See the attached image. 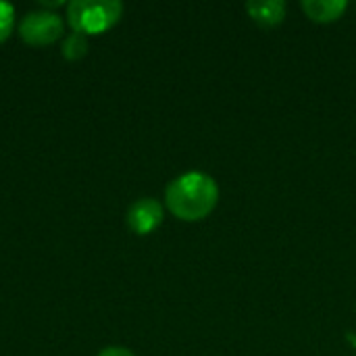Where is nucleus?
I'll return each instance as SVG.
<instances>
[{"instance_id":"nucleus-7","label":"nucleus","mask_w":356,"mask_h":356,"mask_svg":"<svg viewBox=\"0 0 356 356\" xmlns=\"http://www.w3.org/2000/svg\"><path fill=\"white\" fill-rule=\"evenodd\" d=\"M88 52V38L81 33H69L63 42V56L67 60H79Z\"/></svg>"},{"instance_id":"nucleus-6","label":"nucleus","mask_w":356,"mask_h":356,"mask_svg":"<svg viewBox=\"0 0 356 356\" xmlns=\"http://www.w3.org/2000/svg\"><path fill=\"white\" fill-rule=\"evenodd\" d=\"M302 10L317 23H330L344 15L348 2L346 0H302Z\"/></svg>"},{"instance_id":"nucleus-3","label":"nucleus","mask_w":356,"mask_h":356,"mask_svg":"<svg viewBox=\"0 0 356 356\" xmlns=\"http://www.w3.org/2000/svg\"><path fill=\"white\" fill-rule=\"evenodd\" d=\"M19 35L29 46H48L63 35V19L50 10L27 13L19 23Z\"/></svg>"},{"instance_id":"nucleus-9","label":"nucleus","mask_w":356,"mask_h":356,"mask_svg":"<svg viewBox=\"0 0 356 356\" xmlns=\"http://www.w3.org/2000/svg\"><path fill=\"white\" fill-rule=\"evenodd\" d=\"M98 356H136L131 350H127V348H121V346H108V348H104L102 353Z\"/></svg>"},{"instance_id":"nucleus-2","label":"nucleus","mask_w":356,"mask_h":356,"mask_svg":"<svg viewBox=\"0 0 356 356\" xmlns=\"http://www.w3.org/2000/svg\"><path fill=\"white\" fill-rule=\"evenodd\" d=\"M123 15L119 0H73L67 6V21L75 33L96 35L111 29Z\"/></svg>"},{"instance_id":"nucleus-1","label":"nucleus","mask_w":356,"mask_h":356,"mask_svg":"<svg viewBox=\"0 0 356 356\" xmlns=\"http://www.w3.org/2000/svg\"><path fill=\"white\" fill-rule=\"evenodd\" d=\"M219 200L217 181L200 171L184 173L169 181L165 192L167 209L181 221H200L213 213Z\"/></svg>"},{"instance_id":"nucleus-8","label":"nucleus","mask_w":356,"mask_h":356,"mask_svg":"<svg viewBox=\"0 0 356 356\" xmlns=\"http://www.w3.org/2000/svg\"><path fill=\"white\" fill-rule=\"evenodd\" d=\"M15 23V6L0 0V44L10 35Z\"/></svg>"},{"instance_id":"nucleus-4","label":"nucleus","mask_w":356,"mask_h":356,"mask_svg":"<svg viewBox=\"0 0 356 356\" xmlns=\"http://www.w3.org/2000/svg\"><path fill=\"white\" fill-rule=\"evenodd\" d=\"M163 204L154 198H140L127 211V225L134 234L146 236L163 223Z\"/></svg>"},{"instance_id":"nucleus-5","label":"nucleus","mask_w":356,"mask_h":356,"mask_svg":"<svg viewBox=\"0 0 356 356\" xmlns=\"http://www.w3.org/2000/svg\"><path fill=\"white\" fill-rule=\"evenodd\" d=\"M248 15L263 27H275L286 17V2L282 0H250L246 4Z\"/></svg>"}]
</instances>
